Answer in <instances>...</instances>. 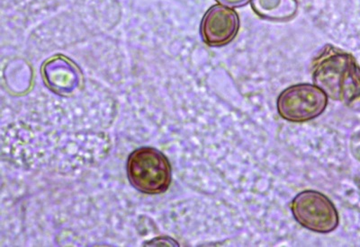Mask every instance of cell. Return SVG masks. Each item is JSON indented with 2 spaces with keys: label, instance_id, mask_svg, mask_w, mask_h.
Here are the masks:
<instances>
[{
  "label": "cell",
  "instance_id": "obj_6",
  "mask_svg": "<svg viewBox=\"0 0 360 247\" xmlns=\"http://www.w3.org/2000/svg\"><path fill=\"white\" fill-rule=\"evenodd\" d=\"M41 75L45 84L59 95H72L82 84L79 67L63 55H56L44 62Z\"/></svg>",
  "mask_w": 360,
  "mask_h": 247
},
{
  "label": "cell",
  "instance_id": "obj_1",
  "mask_svg": "<svg viewBox=\"0 0 360 247\" xmlns=\"http://www.w3.org/2000/svg\"><path fill=\"white\" fill-rule=\"evenodd\" d=\"M311 78L328 98L346 107H360V67L354 56L326 44L311 62Z\"/></svg>",
  "mask_w": 360,
  "mask_h": 247
},
{
  "label": "cell",
  "instance_id": "obj_2",
  "mask_svg": "<svg viewBox=\"0 0 360 247\" xmlns=\"http://www.w3.org/2000/svg\"><path fill=\"white\" fill-rule=\"evenodd\" d=\"M127 171L131 186L146 194H160L168 190L172 181V168L162 152L150 147L131 153Z\"/></svg>",
  "mask_w": 360,
  "mask_h": 247
},
{
  "label": "cell",
  "instance_id": "obj_4",
  "mask_svg": "<svg viewBox=\"0 0 360 247\" xmlns=\"http://www.w3.org/2000/svg\"><path fill=\"white\" fill-rule=\"evenodd\" d=\"M290 208L297 223L313 232L330 233L339 227L340 217L335 205L320 192H299L292 199Z\"/></svg>",
  "mask_w": 360,
  "mask_h": 247
},
{
  "label": "cell",
  "instance_id": "obj_3",
  "mask_svg": "<svg viewBox=\"0 0 360 247\" xmlns=\"http://www.w3.org/2000/svg\"><path fill=\"white\" fill-rule=\"evenodd\" d=\"M328 96L317 86L297 84L289 86L279 95L276 110L290 123H307L326 112Z\"/></svg>",
  "mask_w": 360,
  "mask_h": 247
},
{
  "label": "cell",
  "instance_id": "obj_8",
  "mask_svg": "<svg viewBox=\"0 0 360 247\" xmlns=\"http://www.w3.org/2000/svg\"><path fill=\"white\" fill-rule=\"evenodd\" d=\"M221 6H227L230 8H240L249 4L252 0H215Z\"/></svg>",
  "mask_w": 360,
  "mask_h": 247
},
{
  "label": "cell",
  "instance_id": "obj_7",
  "mask_svg": "<svg viewBox=\"0 0 360 247\" xmlns=\"http://www.w3.org/2000/svg\"><path fill=\"white\" fill-rule=\"evenodd\" d=\"M252 11L258 17L272 22H288L297 15V0H252Z\"/></svg>",
  "mask_w": 360,
  "mask_h": 247
},
{
  "label": "cell",
  "instance_id": "obj_5",
  "mask_svg": "<svg viewBox=\"0 0 360 247\" xmlns=\"http://www.w3.org/2000/svg\"><path fill=\"white\" fill-rule=\"evenodd\" d=\"M240 18L233 8L220 4L212 6L202 17L200 34L210 47H223L236 39L240 30Z\"/></svg>",
  "mask_w": 360,
  "mask_h": 247
}]
</instances>
